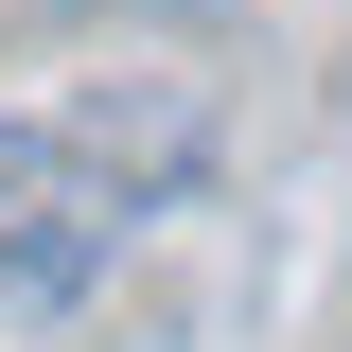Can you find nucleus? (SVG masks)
I'll return each mask as SVG.
<instances>
[{"instance_id": "f257e3e1", "label": "nucleus", "mask_w": 352, "mask_h": 352, "mask_svg": "<svg viewBox=\"0 0 352 352\" xmlns=\"http://www.w3.org/2000/svg\"><path fill=\"white\" fill-rule=\"evenodd\" d=\"M194 176V106H18L0 124V317H53L106 282L141 212Z\"/></svg>"}]
</instances>
